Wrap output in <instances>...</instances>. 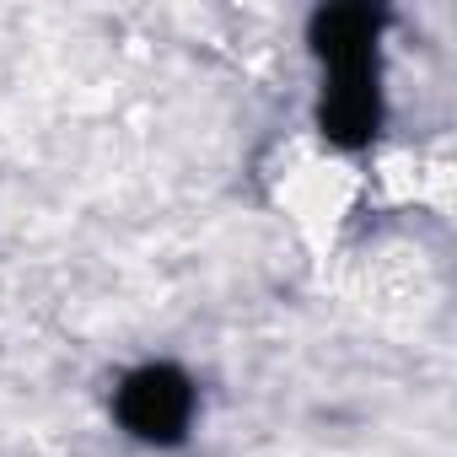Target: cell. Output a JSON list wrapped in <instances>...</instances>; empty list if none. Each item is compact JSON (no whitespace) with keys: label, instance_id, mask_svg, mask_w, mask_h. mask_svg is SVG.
<instances>
[{"label":"cell","instance_id":"1","mask_svg":"<svg viewBox=\"0 0 457 457\" xmlns=\"http://www.w3.org/2000/svg\"><path fill=\"white\" fill-rule=\"evenodd\" d=\"M119 420H124L129 436H140L151 446L183 441L188 420H194V387H188V377H178L172 366H145V371L124 377V387H119Z\"/></svg>","mask_w":457,"mask_h":457}]
</instances>
